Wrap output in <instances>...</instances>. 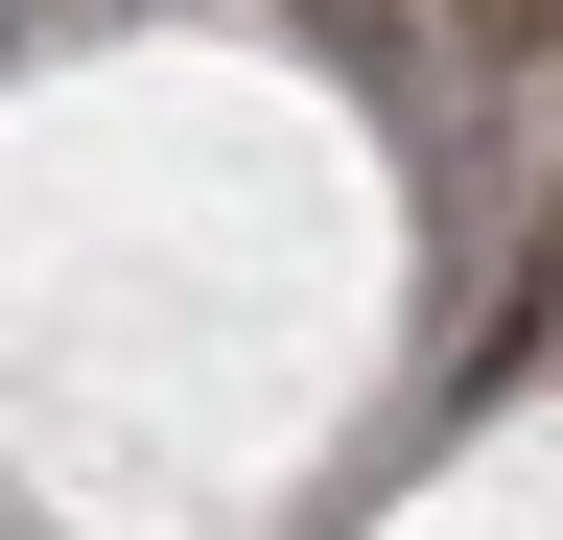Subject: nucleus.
<instances>
[{"label":"nucleus","mask_w":563,"mask_h":540,"mask_svg":"<svg viewBox=\"0 0 563 540\" xmlns=\"http://www.w3.org/2000/svg\"><path fill=\"white\" fill-rule=\"evenodd\" d=\"M446 24L493 47V71H540V47H563V0H446Z\"/></svg>","instance_id":"nucleus-1"}]
</instances>
